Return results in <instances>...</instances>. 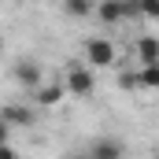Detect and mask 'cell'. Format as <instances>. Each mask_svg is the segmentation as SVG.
<instances>
[{
    "label": "cell",
    "instance_id": "16",
    "mask_svg": "<svg viewBox=\"0 0 159 159\" xmlns=\"http://www.w3.org/2000/svg\"><path fill=\"white\" fill-rule=\"evenodd\" d=\"M15 4H22V0H15Z\"/></svg>",
    "mask_w": 159,
    "mask_h": 159
},
{
    "label": "cell",
    "instance_id": "15",
    "mask_svg": "<svg viewBox=\"0 0 159 159\" xmlns=\"http://www.w3.org/2000/svg\"><path fill=\"white\" fill-rule=\"evenodd\" d=\"M0 52H4V37H0Z\"/></svg>",
    "mask_w": 159,
    "mask_h": 159
},
{
    "label": "cell",
    "instance_id": "13",
    "mask_svg": "<svg viewBox=\"0 0 159 159\" xmlns=\"http://www.w3.org/2000/svg\"><path fill=\"white\" fill-rule=\"evenodd\" d=\"M15 156H19V152L11 148V141H4V144H0V159H15Z\"/></svg>",
    "mask_w": 159,
    "mask_h": 159
},
{
    "label": "cell",
    "instance_id": "8",
    "mask_svg": "<svg viewBox=\"0 0 159 159\" xmlns=\"http://www.w3.org/2000/svg\"><path fill=\"white\" fill-rule=\"evenodd\" d=\"M137 59H141V63H156L159 59V41L152 37V34H141V37H137Z\"/></svg>",
    "mask_w": 159,
    "mask_h": 159
},
{
    "label": "cell",
    "instance_id": "9",
    "mask_svg": "<svg viewBox=\"0 0 159 159\" xmlns=\"http://www.w3.org/2000/svg\"><path fill=\"white\" fill-rule=\"evenodd\" d=\"M137 81H141V89H159V59L156 63H141V70H137Z\"/></svg>",
    "mask_w": 159,
    "mask_h": 159
},
{
    "label": "cell",
    "instance_id": "11",
    "mask_svg": "<svg viewBox=\"0 0 159 159\" xmlns=\"http://www.w3.org/2000/svg\"><path fill=\"white\" fill-rule=\"evenodd\" d=\"M137 15L156 22V19H159V0H137Z\"/></svg>",
    "mask_w": 159,
    "mask_h": 159
},
{
    "label": "cell",
    "instance_id": "6",
    "mask_svg": "<svg viewBox=\"0 0 159 159\" xmlns=\"http://www.w3.org/2000/svg\"><path fill=\"white\" fill-rule=\"evenodd\" d=\"M93 15L104 26H115V22H122V0H100V4H93Z\"/></svg>",
    "mask_w": 159,
    "mask_h": 159
},
{
    "label": "cell",
    "instance_id": "7",
    "mask_svg": "<svg viewBox=\"0 0 159 159\" xmlns=\"http://www.w3.org/2000/svg\"><path fill=\"white\" fill-rule=\"evenodd\" d=\"M96 159H122V141H111V137H100V141H93V148H89Z\"/></svg>",
    "mask_w": 159,
    "mask_h": 159
},
{
    "label": "cell",
    "instance_id": "10",
    "mask_svg": "<svg viewBox=\"0 0 159 159\" xmlns=\"http://www.w3.org/2000/svg\"><path fill=\"white\" fill-rule=\"evenodd\" d=\"M63 11L70 19H85V15H93V0H63Z\"/></svg>",
    "mask_w": 159,
    "mask_h": 159
},
{
    "label": "cell",
    "instance_id": "4",
    "mask_svg": "<svg viewBox=\"0 0 159 159\" xmlns=\"http://www.w3.org/2000/svg\"><path fill=\"white\" fill-rule=\"evenodd\" d=\"M0 119L7 122L11 129H22V126H34L37 122V111L30 104H7V107H0Z\"/></svg>",
    "mask_w": 159,
    "mask_h": 159
},
{
    "label": "cell",
    "instance_id": "14",
    "mask_svg": "<svg viewBox=\"0 0 159 159\" xmlns=\"http://www.w3.org/2000/svg\"><path fill=\"white\" fill-rule=\"evenodd\" d=\"M4 141H11V126L0 119V144H4Z\"/></svg>",
    "mask_w": 159,
    "mask_h": 159
},
{
    "label": "cell",
    "instance_id": "2",
    "mask_svg": "<svg viewBox=\"0 0 159 159\" xmlns=\"http://www.w3.org/2000/svg\"><path fill=\"white\" fill-rule=\"evenodd\" d=\"M115 59H119V52H115L111 41H104V37H89L85 41V63L93 70H107V67H115Z\"/></svg>",
    "mask_w": 159,
    "mask_h": 159
},
{
    "label": "cell",
    "instance_id": "5",
    "mask_svg": "<svg viewBox=\"0 0 159 159\" xmlns=\"http://www.w3.org/2000/svg\"><path fill=\"white\" fill-rule=\"evenodd\" d=\"M11 78H15L22 89H26V93H30V89H34L41 78H44V70H41V63H37V59H19V63L11 67Z\"/></svg>",
    "mask_w": 159,
    "mask_h": 159
},
{
    "label": "cell",
    "instance_id": "1",
    "mask_svg": "<svg viewBox=\"0 0 159 159\" xmlns=\"http://www.w3.org/2000/svg\"><path fill=\"white\" fill-rule=\"evenodd\" d=\"M63 89L70 96H93V89H96L93 67L89 63H67L63 67Z\"/></svg>",
    "mask_w": 159,
    "mask_h": 159
},
{
    "label": "cell",
    "instance_id": "3",
    "mask_svg": "<svg viewBox=\"0 0 159 159\" xmlns=\"http://www.w3.org/2000/svg\"><path fill=\"white\" fill-rule=\"evenodd\" d=\"M63 96H67L63 81H44L41 78L37 85L30 89V100H34L37 107H56V104H63Z\"/></svg>",
    "mask_w": 159,
    "mask_h": 159
},
{
    "label": "cell",
    "instance_id": "12",
    "mask_svg": "<svg viewBox=\"0 0 159 159\" xmlns=\"http://www.w3.org/2000/svg\"><path fill=\"white\" fill-rule=\"evenodd\" d=\"M119 89H126V93H133V89H141V81H137V70H129V67H126V70L119 74Z\"/></svg>",
    "mask_w": 159,
    "mask_h": 159
}]
</instances>
